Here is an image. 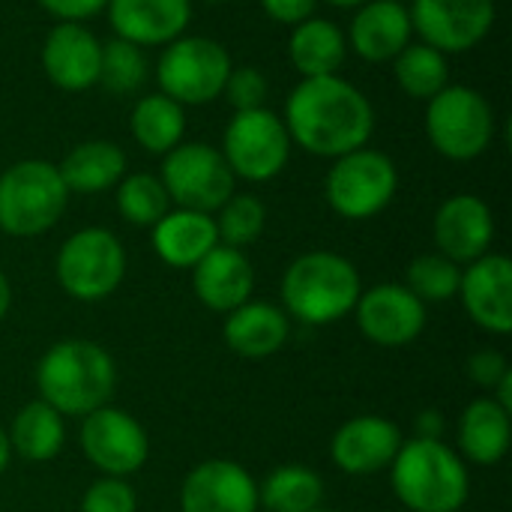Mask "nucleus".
<instances>
[{
    "label": "nucleus",
    "mask_w": 512,
    "mask_h": 512,
    "mask_svg": "<svg viewBox=\"0 0 512 512\" xmlns=\"http://www.w3.org/2000/svg\"><path fill=\"white\" fill-rule=\"evenodd\" d=\"M192 288L207 309L228 315L252 297L255 270L240 249L219 243L192 267Z\"/></svg>",
    "instance_id": "412c9836"
},
{
    "label": "nucleus",
    "mask_w": 512,
    "mask_h": 512,
    "mask_svg": "<svg viewBox=\"0 0 512 512\" xmlns=\"http://www.w3.org/2000/svg\"><path fill=\"white\" fill-rule=\"evenodd\" d=\"M399 3H402V0H399Z\"/></svg>",
    "instance_id": "09e8293b"
},
{
    "label": "nucleus",
    "mask_w": 512,
    "mask_h": 512,
    "mask_svg": "<svg viewBox=\"0 0 512 512\" xmlns=\"http://www.w3.org/2000/svg\"><path fill=\"white\" fill-rule=\"evenodd\" d=\"M63 441V417L42 399L27 402L9 426V447L27 462H51L63 450Z\"/></svg>",
    "instance_id": "cd10ccee"
},
{
    "label": "nucleus",
    "mask_w": 512,
    "mask_h": 512,
    "mask_svg": "<svg viewBox=\"0 0 512 512\" xmlns=\"http://www.w3.org/2000/svg\"><path fill=\"white\" fill-rule=\"evenodd\" d=\"M402 447V432L396 423L378 414H363L336 429L330 441V459L339 471L366 477L393 465Z\"/></svg>",
    "instance_id": "a211bd4d"
},
{
    "label": "nucleus",
    "mask_w": 512,
    "mask_h": 512,
    "mask_svg": "<svg viewBox=\"0 0 512 512\" xmlns=\"http://www.w3.org/2000/svg\"><path fill=\"white\" fill-rule=\"evenodd\" d=\"M288 54L303 78L336 75V69L345 60V33L333 21L312 15V18L294 24Z\"/></svg>",
    "instance_id": "bb28decb"
},
{
    "label": "nucleus",
    "mask_w": 512,
    "mask_h": 512,
    "mask_svg": "<svg viewBox=\"0 0 512 512\" xmlns=\"http://www.w3.org/2000/svg\"><path fill=\"white\" fill-rule=\"evenodd\" d=\"M321 498L324 480L306 465H282L258 486V507L270 512H312Z\"/></svg>",
    "instance_id": "c756f323"
},
{
    "label": "nucleus",
    "mask_w": 512,
    "mask_h": 512,
    "mask_svg": "<svg viewBox=\"0 0 512 512\" xmlns=\"http://www.w3.org/2000/svg\"><path fill=\"white\" fill-rule=\"evenodd\" d=\"M213 246H219V234L210 213L177 207L153 225V249L168 267L192 270Z\"/></svg>",
    "instance_id": "5701e85b"
},
{
    "label": "nucleus",
    "mask_w": 512,
    "mask_h": 512,
    "mask_svg": "<svg viewBox=\"0 0 512 512\" xmlns=\"http://www.w3.org/2000/svg\"><path fill=\"white\" fill-rule=\"evenodd\" d=\"M39 6L60 21H81L105 9L108 0H39Z\"/></svg>",
    "instance_id": "ea45409f"
},
{
    "label": "nucleus",
    "mask_w": 512,
    "mask_h": 512,
    "mask_svg": "<svg viewBox=\"0 0 512 512\" xmlns=\"http://www.w3.org/2000/svg\"><path fill=\"white\" fill-rule=\"evenodd\" d=\"M228 102L237 108V111H252V108H264V99H267V78L261 69L255 66H231V75L225 81V90Z\"/></svg>",
    "instance_id": "e433bc0d"
},
{
    "label": "nucleus",
    "mask_w": 512,
    "mask_h": 512,
    "mask_svg": "<svg viewBox=\"0 0 512 512\" xmlns=\"http://www.w3.org/2000/svg\"><path fill=\"white\" fill-rule=\"evenodd\" d=\"M432 234L438 252L462 267L489 252L495 240V216L483 198L453 195L438 207Z\"/></svg>",
    "instance_id": "f3484780"
},
{
    "label": "nucleus",
    "mask_w": 512,
    "mask_h": 512,
    "mask_svg": "<svg viewBox=\"0 0 512 512\" xmlns=\"http://www.w3.org/2000/svg\"><path fill=\"white\" fill-rule=\"evenodd\" d=\"M228 75L231 57L225 45L207 36H180L168 42L156 63L162 93L180 105H207L219 99Z\"/></svg>",
    "instance_id": "6e6552de"
},
{
    "label": "nucleus",
    "mask_w": 512,
    "mask_h": 512,
    "mask_svg": "<svg viewBox=\"0 0 512 512\" xmlns=\"http://www.w3.org/2000/svg\"><path fill=\"white\" fill-rule=\"evenodd\" d=\"M54 273L69 297L99 303L111 297L126 276L123 243L105 228H81L60 246Z\"/></svg>",
    "instance_id": "0eeeda50"
},
{
    "label": "nucleus",
    "mask_w": 512,
    "mask_h": 512,
    "mask_svg": "<svg viewBox=\"0 0 512 512\" xmlns=\"http://www.w3.org/2000/svg\"><path fill=\"white\" fill-rule=\"evenodd\" d=\"M204 3H225V0H204Z\"/></svg>",
    "instance_id": "49530a36"
},
{
    "label": "nucleus",
    "mask_w": 512,
    "mask_h": 512,
    "mask_svg": "<svg viewBox=\"0 0 512 512\" xmlns=\"http://www.w3.org/2000/svg\"><path fill=\"white\" fill-rule=\"evenodd\" d=\"M441 432H444V417L438 411H423L417 417V438H435L438 441Z\"/></svg>",
    "instance_id": "a19ab883"
},
{
    "label": "nucleus",
    "mask_w": 512,
    "mask_h": 512,
    "mask_svg": "<svg viewBox=\"0 0 512 512\" xmlns=\"http://www.w3.org/2000/svg\"><path fill=\"white\" fill-rule=\"evenodd\" d=\"M327 3H333V6H342V9H351V6H363L366 0H327Z\"/></svg>",
    "instance_id": "a18cd8bd"
},
{
    "label": "nucleus",
    "mask_w": 512,
    "mask_h": 512,
    "mask_svg": "<svg viewBox=\"0 0 512 512\" xmlns=\"http://www.w3.org/2000/svg\"><path fill=\"white\" fill-rule=\"evenodd\" d=\"M399 189V171L381 150L357 147L339 156L327 174V201L342 219L378 216Z\"/></svg>",
    "instance_id": "1a4fd4ad"
},
{
    "label": "nucleus",
    "mask_w": 512,
    "mask_h": 512,
    "mask_svg": "<svg viewBox=\"0 0 512 512\" xmlns=\"http://www.w3.org/2000/svg\"><path fill=\"white\" fill-rule=\"evenodd\" d=\"M108 18L117 39L132 45H168L189 27V0H108Z\"/></svg>",
    "instance_id": "aec40b11"
},
{
    "label": "nucleus",
    "mask_w": 512,
    "mask_h": 512,
    "mask_svg": "<svg viewBox=\"0 0 512 512\" xmlns=\"http://www.w3.org/2000/svg\"><path fill=\"white\" fill-rule=\"evenodd\" d=\"M102 42L78 21H60L48 30L42 45V69L60 90L78 93L99 84Z\"/></svg>",
    "instance_id": "6ab92c4d"
},
{
    "label": "nucleus",
    "mask_w": 512,
    "mask_h": 512,
    "mask_svg": "<svg viewBox=\"0 0 512 512\" xmlns=\"http://www.w3.org/2000/svg\"><path fill=\"white\" fill-rule=\"evenodd\" d=\"M285 129L306 153L339 159L366 147L375 129L369 99L339 75L303 78L285 102Z\"/></svg>",
    "instance_id": "f257e3e1"
},
{
    "label": "nucleus",
    "mask_w": 512,
    "mask_h": 512,
    "mask_svg": "<svg viewBox=\"0 0 512 512\" xmlns=\"http://www.w3.org/2000/svg\"><path fill=\"white\" fill-rule=\"evenodd\" d=\"M360 333L381 348H405L426 330V303L405 285H375L360 294L357 306Z\"/></svg>",
    "instance_id": "4468645a"
},
{
    "label": "nucleus",
    "mask_w": 512,
    "mask_h": 512,
    "mask_svg": "<svg viewBox=\"0 0 512 512\" xmlns=\"http://www.w3.org/2000/svg\"><path fill=\"white\" fill-rule=\"evenodd\" d=\"M504 411H510L512 414V369L498 381V387H495V396H492Z\"/></svg>",
    "instance_id": "79ce46f5"
},
{
    "label": "nucleus",
    "mask_w": 512,
    "mask_h": 512,
    "mask_svg": "<svg viewBox=\"0 0 512 512\" xmlns=\"http://www.w3.org/2000/svg\"><path fill=\"white\" fill-rule=\"evenodd\" d=\"M147 81V57L138 45L126 39H111L102 45V63H99V84L114 93L126 96L141 90Z\"/></svg>",
    "instance_id": "72a5a7b5"
},
{
    "label": "nucleus",
    "mask_w": 512,
    "mask_h": 512,
    "mask_svg": "<svg viewBox=\"0 0 512 512\" xmlns=\"http://www.w3.org/2000/svg\"><path fill=\"white\" fill-rule=\"evenodd\" d=\"M510 438V411H504L492 396L474 399L459 417V450L474 465H498L510 450Z\"/></svg>",
    "instance_id": "393cba45"
},
{
    "label": "nucleus",
    "mask_w": 512,
    "mask_h": 512,
    "mask_svg": "<svg viewBox=\"0 0 512 512\" xmlns=\"http://www.w3.org/2000/svg\"><path fill=\"white\" fill-rule=\"evenodd\" d=\"M81 450L102 477L126 480L147 465L150 441L132 414L102 405L81 420Z\"/></svg>",
    "instance_id": "f8f14e48"
},
{
    "label": "nucleus",
    "mask_w": 512,
    "mask_h": 512,
    "mask_svg": "<svg viewBox=\"0 0 512 512\" xmlns=\"http://www.w3.org/2000/svg\"><path fill=\"white\" fill-rule=\"evenodd\" d=\"M135 141L147 153H168L183 141L186 132V114L183 105L168 99L165 93H150L138 99L132 117H129Z\"/></svg>",
    "instance_id": "c85d7f7f"
},
{
    "label": "nucleus",
    "mask_w": 512,
    "mask_h": 512,
    "mask_svg": "<svg viewBox=\"0 0 512 512\" xmlns=\"http://www.w3.org/2000/svg\"><path fill=\"white\" fill-rule=\"evenodd\" d=\"M408 291L420 303H447L459 297V282H462V267L441 252L420 255L408 264Z\"/></svg>",
    "instance_id": "473e14b6"
},
{
    "label": "nucleus",
    "mask_w": 512,
    "mask_h": 512,
    "mask_svg": "<svg viewBox=\"0 0 512 512\" xmlns=\"http://www.w3.org/2000/svg\"><path fill=\"white\" fill-rule=\"evenodd\" d=\"M9 306H12V285H9V279H6V273L0 270V321L6 318V312H9Z\"/></svg>",
    "instance_id": "37998d69"
},
{
    "label": "nucleus",
    "mask_w": 512,
    "mask_h": 512,
    "mask_svg": "<svg viewBox=\"0 0 512 512\" xmlns=\"http://www.w3.org/2000/svg\"><path fill=\"white\" fill-rule=\"evenodd\" d=\"M411 27L441 54L480 45L495 24V0H414Z\"/></svg>",
    "instance_id": "ddd939ff"
},
{
    "label": "nucleus",
    "mask_w": 512,
    "mask_h": 512,
    "mask_svg": "<svg viewBox=\"0 0 512 512\" xmlns=\"http://www.w3.org/2000/svg\"><path fill=\"white\" fill-rule=\"evenodd\" d=\"M69 189L57 165L45 159L15 162L0 174V231L9 237H39L57 225Z\"/></svg>",
    "instance_id": "39448f33"
},
{
    "label": "nucleus",
    "mask_w": 512,
    "mask_h": 512,
    "mask_svg": "<svg viewBox=\"0 0 512 512\" xmlns=\"http://www.w3.org/2000/svg\"><path fill=\"white\" fill-rule=\"evenodd\" d=\"M411 33V15L399 0H366L351 21L348 42L363 60L384 63L411 45Z\"/></svg>",
    "instance_id": "4be33fe9"
},
{
    "label": "nucleus",
    "mask_w": 512,
    "mask_h": 512,
    "mask_svg": "<svg viewBox=\"0 0 512 512\" xmlns=\"http://www.w3.org/2000/svg\"><path fill=\"white\" fill-rule=\"evenodd\" d=\"M507 372H510V363H507V357H504L501 351H495V348H483V351H477V354L468 360V375H471V381H474L477 387H483V390H495L498 381H501Z\"/></svg>",
    "instance_id": "4c0bfd02"
},
{
    "label": "nucleus",
    "mask_w": 512,
    "mask_h": 512,
    "mask_svg": "<svg viewBox=\"0 0 512 512\" xmlns=\"http://www.w3.org/2000/svg\"><path fill=\"white\" fill-rule=\"evenodd\" d=\"M57 171L69 192L96 195L126 177V156L111 141H84L66 153Z\"/></svg>",
    "instance_id": "a878e982"
},
{
    "label": "nucleus",
    "mask_w": 512,
    "mask_h": 512,
    "mask_svg": "<svg viewBox=\"0 0 512 512\" xmlns=\"http://www.w3.org/2000/svg\"><path fill=\"white\" fill-rule=\"evenodd\" d=\"M222 156L234 177H243L249 183L273 180L291 156V135L267 108L237 111L231 123L225 126Z\"/></svg>",
    "instance_id": "9b49d317"
},
{
    "label": "nucleus",
    "mask_w": 512,
    "mask_h": 512,
    "mask_svg": "<svg viewBox=\"0 0 512 512\" xmlns=\"http://www.w3.org/2000/svg\"><path fill=\"white\" fill-rule=\"evenodd\" d=\"M9 456H12V447H9V435L3 432V426H0V474L9 468Z\"/></svg>",
    "instance_id": "c03bdc74"
},
{
    "label": "nucleus",
    "mask_w": 512,
    "mask_h": 512,
    "mask_svg": "<svg viewBox=\"0 0 512 512\" xmlns=\"http://www.w3.org/2000/svg\"><path fill=\"white\" fill-rule=\"evenodd\" d=\"M459 297L471 321L495 336L512 333V264L507 255L486 252L462 270Z\"/></svg>",
    "instance_id": "dca6fc26"
},
{
    "label": "nucleus",
    "mask_w": 512,
    "mask_h": 512,
    "mask_svg": "<svg viewBox=\"0 0 512 512\" xmlns=\"http://www.w3.org/2000/svg\"><path fill=\"white\" fill-rule=\"evenodd\" d=\"M426 135L432 147L453 162L477 159L495 138V114L489 99L474 87L447 84L429 99Z\"/></svg>",
    "instance_id": "423d86ee"
},
{
    "label": "nucleus",
    "mask_w": 512,
    "mask_h": 512,
    "mask_svg": "<svg viewBox=\"0 0 512 512\" xmlns=\"http://www.w3.org/2000/svg\"><path fill=\"white\" fill-rule=\"evenodd\" d=\"M363 294L357 267L336 252H306L282 276V300L291 318L321 327L354 312Z\"/></svg>",
    "instance_id": "20e7f679"
},
{
    "label": "nucleus",
    "mask_w": 512,
    "mask_h": 512,
    "mask_svg": "<svg viewBox=\"0 0 512 512\" xmlns=\"http://www.w3.org/2000/svg\"><path fill=\"white\" fill-rule=\"evenodd\" d=\"M159 180L168 198L183 210L216 213L234 195V174L222 150L201 141H180L168 150Z\"/></svg>",
    "instance_id": "9d476101"
},
{
    "label": "nucleus",
    "mask_w": 512,
    "mask_h": 512,
    "mask_svg": "<svg viewBox=\"0 0 512 512\" xmlns=\"http://www.w3.org/2000/svg\"><path fill=\"white\" fill-rule=\"evenodd\" d=\"M78 512H138L135 489L120 477H99L81 498Z\"/></svg>",
    "instance_id": "c9c22d12"
},
{
    "label": "nucleus",
    "mask_w": 512,
    "mask_h": 512,
    "mask_svg": "<svg viewBox=\"0 0 512 512\" xmlns=\"http://www.w3.org/2000/svg\"><path fill=\"white\" fill-rule=\"evenodd\" d=\"M117 210L129 225L153 228L171 210V198L159 177L129 174L117 183Z\"/></svg>",
    "instance_id": "2f4dec72"
},
{
    "label": "nucleus",
    "mask_w": 512,
    "mask_h": 512,
    "mask_svg": "<svg viewBox=\"0 0 512 512\" xmlns=\"http://www.w3.org/2000/svg\"><path fill=\"white\" fill-rule=\"evenodd\" d=\"M393 72L399 87L414 96V99H432L435 93H441L447 87L450 69H447V57L441 51H435L432 45H405L396 57H393Z\"/></svg>",
    "instance_id": "7c9ffc66"
},
{
    "label": "nucleus",
    "mask_w": 512,
    "mask_h": 512,
    "mask_svg": "<svg viewBox=\"0 0 512 512\" xmlns=\"http://www.w3.org/2000/svg\"><path fill=\"white\" fill-rule=\"evenodd\" d=\"M216 213L219 216L213 222H216L219 243L231 249H243L255 243L267 222V210L255 195H231Z\"/></svg>",
    "instance_id": "f704fd0d"
},
{
    "label": "nucleus",
    "mask_w": 512,
    "mask_h": 512,
    "mask_svg": "<svg viewBox=\"0 0 512 512\" xmlns=\"http://www.w3.org/2000/svg\"><path fill=\"white\" fill-rule=\"evenodd\" d=\"M261 6H264V12L273 21L294 27V24H300V21H306V18L315 15L318 0H261Z\"/></svg>",
    "instance_id": "58836bf2"
},
{
    "label": "nucleus",
    "mask_w": 512,
    "mask_h": 512,
    "mask_svg": "<svg viewBox=\"0 0 512 512\" xmlns=\"http://www.w3.org/2000/svg\"><path fill=\"white\" fill-rule=\"evenodd\" d=\"M180 512H258V483L231 459H207L186 474Z\"/></svg>",
    "instance_id": "2eb2a0df"
},
{
    "label": "nucleus",
    "mask_w": 512,
    "mask_h": 512,
    "mask_svg": "<svg viewBox=\"0 0 512 512\" xmlns=\"http://www.w3.org/2000/svg\"><path fill=\"white\" fill-rule=\"evenodd\" d=\"M312 512H336V510H321V507H318V510H312Z\"/></svg>",
    "instance_id": "de8ad7c7"
},
{
    "label": "nucleus",
    "mask_w": 512,
    "mask_h": 512,
    "mask_svg": "<svg viewBox=\"0 0 512 512\" xmlns=\"http://www.w3.org/2000/svg\"><path fill=\"white\" fill-rule=\"evenodd\" d=\"M117 387L111 354L90 339H63L51 345L36 366V390L60 417H87L108 405Z\"/></svg>",
    "instance_id": "f03ea898"
},
{
    "label": "nucleus",
    "mask_w": 512,
    "mask_h": 512,
    "mask_svg": "<svg viewBox=\"0 0 512 512\" xmlns=\"http://www.w3.org/2000/svg\"><path fill=\"white\" fill-rule=\"evenodd\" d=\"M390 480L399 504L411 512H459L471 492L462 456L441 438L402 441L390 465Z\"/></svg>",
    "instance_id": "7ed1b4c3"
},
{
    "label": "nucleus",
    "mask_w": 512,
    "mask_h": 512,
    "mask_svg": "<svg viewBox=\"0 0 512 512\" xmlns=\"http://www.w3.org/2000/svg\"><path fill=\"white\" fill-rule=\"evenodd\" d=\"M288 333H291L288 315L270 303H255V300H246L243 306L228 312L222 327L225 345L246 360H264L276 354L288 342Z\"/></svg>",
    "instance_id": "b1692460"
}]
</instances>
